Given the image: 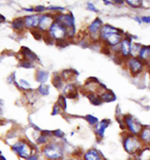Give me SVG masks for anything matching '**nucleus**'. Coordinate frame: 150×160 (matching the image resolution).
Returning <instances> with one entry per match:
<instances>
[{"mask_svg":"<svg viewBox=\"0 0 150 160\" xmlns=\"http://www.w3.org/2000/svg\"><path fill=\"white\" fill-rule=\"evenodd\" d=\"M36 144L25 138H21L14 142L10 147L11 150L19 158L25 160L35 152H38L36 150Z\"/></svg>","mask_w":150,"mask_h":160,"instance_id":"1","label":"nucleus"},{"mask_svg":"<svg viewBox=\"0 0 150 160\" xmlns=\"http://www.w3.org/2000/svg\"><path fill=\"white\" fill-rule=\"evenodd\" d=\"M63 144L58 141L51 140L41 148V153L46 160H62L64 156Z\"/></svg>","mask_w":150,"mask_h":160,"instance_id":"2","label":"nucleus"},{"mask_svg":"<svg viewBox=\"0 0 150 160\" xmlns=\"http://www.w3.org/2000/svg\"><path fill=\"white\" fill-rule=\"evenodd\" d=\"M122 145L124 150L130 155H136L144 147L138 137L130 132L124 135Z\"/></svg>","mask_w":150,"mask_h":160,"instance_id":"3","label":"nucleus"},{"mask_svg":"<svg viewBox=\"0 0 150 160\" xmlns=\"http://www.w3.org/2000/svg\"><path fill=\"white\" fill-rule=\"evenodd\" d=\"M123 122L125 124V127H126L129 132L132 134L138 136L142 128L141 124L138 121L130 114H127L124 116Z\"/></svg>","mask_w":150,"mask_h":160,"instance_id":"4","label":"nucleus"},{"mask_svg":"<svg viewBox=\"0 0 150 160\" xmlns=\"http://www.w3.org/2000/svg\"><path fill=\"white\" fill-rule=\"evenodd\" d=\"M129 69L133 77H136L140 73L142 69V65L138 58H134L130 60Z\"/></svg>","mask_w":150,"mask_h":160,"instance_id":"5","label":"nucleus"},{"mask_svg":"<svg viewBox=\"0 0 150 160\" xmlns=\"http://www.w3.org/2000/svg\"><path fill=\"white\" fill-rule=\"evenodd\" d=\"M144 146H150V128L142 127L140 133L137 136Z\"/></svg>","mask_w":150,"mask_h":160,"instance_id":"6","label":"nucleus"},{"mask_svg":"<svg viewBox=\"0 0 150 160\" xmlns=\"http://www.w3.org/2000/svg\"><path fill=\"white\" fill-rule=\"evenodd\" d=\"M110 122L109 120L104 119L102 122L96 124V132L97 136L100 138H102L104 137L105 130L110 124Z\"/></svg>","mask_w":150,"mask_h":160,"instance_id":"7","label":"nucleus"},{"mask_svg":"<svg viewBox=\"0 0 150 160\" xmlns=\"http://www.w3.org/2000/svg\"><path fill=\"white\" fill-rule=\"evenodd\" d=\"M83 160H101V154L96 149L92 148L84 153Z\"/></svg>","mask_w":150,"mask_h":160,"instance_id":"8","label":"nucleus"},{"mask_svg":"<svg viewBox=\"0 0 150 160\" xmlns=\"http://www.w3.org/2000/svg\"><path fill=\"white\" fill-rule=\"evenodd\" d=\"M136 155L137 160H150V146H144Z\"/></svg>","mask_w":150,"mask_h":160,"instance_id":"9","label":"nucleus"},{"mask_svg":"<svg viewBox=\"0 0 150 160\" xmlns=\"http://www.w3.org/2000/svg\"><path fill=\"white\" fill-rule=\"evenodd\" d=\"M65 93L67 98L69 99H76L78 95L76 87L73 85L68 86L65 90Z\"/></svg>","mask_w":150,"mask_h":160,"instance_id":"10","label":"nucleus"},{"mask_svg":"<svg viewBox=\"0 0 150 160\" xmlns=\"http://www.w3.org/2000/svg\"><path fill=\"white\" fill-rule=\"evenodd\" d=\"M86 96L88 97V98L90 100V102L95 106H98L101 104L102 103V100L101 98V96L95 94L93 92H90L89 90Z\"/></svg>","mask_w":150,"mask_h":160,"instance_id":"11","label":"nucleus"},{"mask_svg":"<svg viewBox=\"0 0 150 160\" xmlns=\"http://www.w3.org/2000/svg\"><path fill=\"white\" fill-rule=\"evenodd\" d=\"M76 71H73L72 69H69L63 71L62 73L63 79L65 82H72L76 79V75L78 74Z\"/></svg>","mask_w":150,"mask_h":160,"instance_id":"12","label":"nucleus"},{"mask_svg":"<svg viewBox=\"0 0 150 160\" xmlns=\"http://www.w3.org/2000/svg\"><path fill=\"white\" fill-rule=\"evenodd\" d=\"M101 98L102 101L106 102H113L116 100V96L114 93L110 90H106L103 94L101 95Z\"/></svg>","mask_w":150,"mask_h":160,"instance_id":"13","label":"nucleus"},{"mask_svg":"<svg viewBox=\"0 0 150 160\" xmlns=\"http://www.w3.org/2000/svg\"><path fill=\"white\" fill-rule=\"evenodd\" d=\"M102 22V21L98 18L95 19L92 24H91L89 27V30L91 33L94 34L98 32L99 29L101 28Z\"/></svg>","mask_w":150,"mask_h":160,"instance_id":"14","label":"nucleus"},{"mask_svg":"<svg viewBox=\"0 0 150 160\" xmlns=\"http://www.w3.org/2000/svg\"><path fill=\"white\" fill-rule=\"evenodd\" d=\"M42 37L43 38V41L47 44L51 45L53 42V39L51 35L49 33L47 30L43 29L42 31Z\"/></svg>","mask_w":150,"mask_h":160,"instance_id":"15","label":"nucleus"},{"mask_svg":"<svg viewBox=\"0 0 150 160\" xmlns=\"http://www.w3.org/2000/svg\"><path fill=\"white\" fill-rule=\"evenodd\" d=\"M131 47L130 45V42L125 39L122 43V54L127 57L130 52Z\"/></svg>","mask_w":150,"mask_h":160,"instance_id":"16","label":"nucleus"},{"mask_svg":"<svg viewBox=\"0 0 150 160\" xmlns=\"http://www.w3.org/2000/svg\"><path fill=\"white\" fill-rule=\"evenodd\" d=\"M100 52L106 55H109L110 54L111 51H110V45L106 41L102 43L101 49H100Z\"/></svg>","mask_w":150,"mask_h":160,"instance_id":"17","label":"nucleus"},{"mask_svg":"<svg viewBox=\"0 0 150 160\" xmlns=\"http://www.w3.org/2000/svg\"><path fill=\"white\" fill-rule=\"evenodd\" d=\"M52 82V84L53 85V86L57 89H60L62 87V79L59 76L57 75L53 76Z\"/></svg>","mask_w":150,"mask_h":160,"instance_id":"18","label":"nucleus"},{"mask_svg":"<svg viewBox=\"0 0 150 160\" xmlns=\"http://www.w3.org/2000/svg\"><path fill=\"white\" fill-rule=\"evenodd\" d=\"M23 25H24V22L23 20L21 18L15 19L12 22L13 28L15 29H21L23 27Z\"/></svg>","mask_w":150,"mask_h":160,"instance_id":"19","label":"nucleus"},{"mask_svg":"<svg viewBox=\"0 0 150 160\" xmlns=\"http://www.w3.org/2000/svg\"><path fill=\"white\" fill-rule=\"evenodd\" d=\"M68 43L69 42L66 39H57L56 41V45L58 47L65 48L68 45Z\"/></svg>","mask_w":150,"mask_h":160,"instance_id":"20","label":"nucleus"},{"mask_svg":"<svg viewBox=\"0 0 150 160\" xmlns=\"http://www.w3.org/2000/svg\"><path fill=\"white\" fill-rule=\"evenodd\" d=\"M37 17H29L26 20V22L29 26H35L38 23V19H36Z\"/></svg>","mask_w":150,"mask_h":160,"instance_id":"21","label":"nucleus"},{"mask_svg":"<svg viewBox=\"0 0 150 160\" xmlns=\"http://www.w3.org/2000/svg\"><path fill=\"white\" fill-rule=\"evenodd\" d=\"M86 119L88 121V122H89L90 124H92V125L97 124L98 122V118H95L90 114L87 115L86 117Z\"/></svg>","mask_w":150,"mask_h":160,"instance_id":"22","label":"nucleus"},{"mask_svg":"<svg viewBox=\"0 0 150 160\" xmlns=\"http://www.w3.org/2000/svg\"><path fill=\"white\" fill-rule=\"evenodd\" d=\"M58 103L62 109L65 110L66 108V107H67L66 102L65 98L63 96H61L59 97V98L58 99Z\"/></svg>","mask_w":150,"mask_h":160,"instance_id":"23","label":"nucleus"},{"mask_svg":"<svg viewBox=\"0 0 150 160\" xmlns=\"http://www.w3.org/2000/svg\"><path fill=\"white\" fill-rule=\"evenodd\" d=\"M48 78V75L47 73L43 72H41L38 73V80L39 82H45Z\"/></svg>","mask_w":150,"mask_h":160,"instance_id":"24","label":"nucleus"},{"mask_svg":"<svg viewBox=\"0 0 150 160\" xmlns=\"http://www.w3.org/2000/svg\"><path fill=\"white\" fill-rule=\"evenodd\" d=\"M31 32L32 34L33 37L37 40H39L42 38V35L39 31L32 29L31 30Z\"/></svg>","mask_w":150,"mask_h":160,"instance_id":"25","label":"nucleus"},{"mask_svg":"<svg viewBox=\"0 0 150 160\" xmlns=\"http://www.w3.org/2000/svg\"><path fill=\"white\" fill-rule=\"evenodd\" d=\"M127 2L132 7H138L142 4L141 1H127Z\"/></svg>","mask_w":150,"mask_h":160,"instance_id":"26","label":"nucleus"},{"mask_svg":"<svg viewBox=\"0 0 150 160\" xmlns=\"http://www.w3.org/2000/svg\"><path fill=\"white\" fill-rule=\"evenodd\" d=\"M52 135H53V136L61 138L64 136V132H62L60 130H56L55 131L52 132Z\"/></svg>","mask_w":150,"mask_h":160,"instance_id":"27","label":"nucleus"},{"mask_svg":"<svg viewBox=\"0 0 150 160\" xmlns=\"http://www.w3.org/2000/svg\"><path fill=\"white\" fill-rule=\"evenodd\" d=\"M39 159H40V154H39L38 152H35L32 155H30L25 160H39Z\"/></svg>","mask_w":150,"mask_h":160,"instance_id":"28","label":"nucleus"},{"mask_svg":"<svg viewBox=\"0 0 150 160\" xmlns=\"http://www.w3.org/2000/svg\"><path fill=\"white\" fill-rule=\"evenodd\" d=\"M98 83V80L97 78H96L94 77L89 78L86 82V84H87V85H90L92 83Z\"/></svg>","mask_w":150,"mask_h":160,"instance_id":"29","label":"nucleus"},{"mask_svg":"<svg viewBox=\"0 0 150 160\" xmlns=\"http://www.w3.org/2000/svg\"><path fill=\"white\" fill-rule=\"evenodd\" d=\"M140 47V45L139 44H137V43H134L133 47L131 48V53L132 54H134V53H135L136 52H137L138 51V49Z\"/></svg>","mask_w":150,"mask_h":160,"instance_id":"30","label":"nucleus"},{"mask_svg":"<svg viewBox=\"0 0 150 160\" xmlns=\"http://www.w3.org/2000/svg\"><path fill=\"white\" fill-rule=\"evenodd\" d=\"M48 87L47 86H44L43 85H42L40 88V91L41 92V93L44 94H47L48 93Z\"/></svg>","mask_w":150,"mask_h":160,"instance_id":"31","label":"nucleus"},{"mask_svg":"<svg viewBox=\"0 0 150 160\" xmlns=\"http://www.w3.org/2000/svg\"><path fill=\"white\" fill-rule=\"evenodd\" d=\"M88 10H90V11H94V12H98V10L95 8V7H94L92 4H90V3H89V4H88Z\"/></svg>","mask_w":150,"mask_h":160,"instance_id":"32","label":"nucleus"},{"mask_svg":"<svg viewBox=\"0 0 150 160\" xmlns=\"http://www.w3.org/2000/svg\"><path fill=\"white\" fill-rule=\"evenodd\" d=\"M142 21L146 23H150V17H142Z\"/></svg>","mask_w":150,"mask_h":160,"instance_id":"33","label":"nucleus"},{"mask_svg":"<svg viewBox=\"0 0 150 160\" xmlns=\"http://www.w3.org/2000/svg\"><path fill=\"white\" fill-rule=\"evenodd\" d=\"M58 107L57 106H55L54 107V108H53V112L52 114H53V115L56 114H57V113H58Z\"/></svg>","mask_w":150,"mask_h":160,"instance_id":"34","label":"nucleus"},{"mask_svg":"<svg viewBox=\"0 0 150 160\" xmlns=\"http://www.w3.org/2000/svg\"><path fill=\"white\" fill-rule=\"evenodd\" d=\"M37 9L38 11H42V10L45 9V7H42V6H38L37 8Z\"/></svg>","mask_w":150,"mask_h":160,"instance_id":"35","label":"nucleus"},{"mask_svg":"<svg viewBox=\"0 0 150 160\" xmlns=\"http://www.w3.org/2000/svg\"><path fill=\"white\" fill-rule=\"evenodd\" d=\"M5 18L2 15L0 14V23L4 22L5 21Z\"/></svg>","mask_w":150,"mask_h":160,"instance_id":"36","label":"nucleus"},{"mask_svg":"<svg viewBox=\"0 0 150 160\" xmlns=\"http://www.w3.org/2000/svg\"><path fill=\"white\" fill-rule=\"evenodd\" d=\"M1 151H0V155H1Z\"/></svg>","mask_w":150,"mask_h":160,"instance_id":"37","label":"nucleus"}]
</instances>
